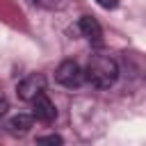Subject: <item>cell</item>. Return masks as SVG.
Returning a JSON list of instances; mask_svg holds the SVG:
<instances>
[{
    "instance_id": "6da1fadb",
    "label": "cell",
    "mask_w": 146,
    "mask_h": 146,
    "mask_svg": "<svg viewBox=\"0 0 146 146\" xmlns=\"http://www.w3.org/2000/svg\"><path fill=\"white\" fill-rule=\"evenodd\" d=\"M119 78V66L112 57L107 55H91L87 68H84V80L94 84L96 89H110Z\"/></svg>"
},
{
    "instance_id": "7a4b0ae2",
    "label": "cell",
    "mask_w": 146,
    "mask_h": 146,
    "mask_svg": "<svg viewBox=\"0 0 146 146\" xmlns=\"http://www.w3.org/2000/svg\"><path fill=\"white\" fill-rule=\"evenodd\" d=\"M55 80H57V84H62L66 89H75V87H80L84 82V71L80 68L78 62L64 59L55 71Z\"/></svg>"
},
{
    "instance_id": "3957f363",
    "label": "cell",
    "mask_w": 146,
    "mask_h": 146,
    "mask_svg": "<svg viewBox=\"0 0 146 146\" xmlns=\"http://www.w3.org/2000/svg\"><path fill=\"white\" fill-rule=\"evenodd\" d=\"M46 89V78L43 75H39V73H32V75H27V78H23L18 84H16V94H18V98L21 100H32L36 94H41Z\"/></svg>"
},
{
    "instance_id": "277c9868",
    "label": "cell",
    "mask_w": 146,
    "mask_h": 146,
    "mask_svg": "<svg viewBox=\"0 0 146 146\" xmlns=\"http://www.w3.org/2000/svg\"><path fill=\"white\" fill-rule=\"evenodd\" d=\"M30 103H32V116H34L36 121H43V123H52V121H55L57 110H55V105L50 103V98H48L43 91L36 94Z\"/></svg>"
},
{
    "instance_id": "5b68a950",
    "label": "cell",
    "mask_w": 146,
    "mask_h": 146,
    "mask_svg": "<svg viewBox=\"0 0 146 146\" xmlns=\"http://www.w3.org/2000/svg\"><path fill=\"white\" fill-rule=\"evenodd\" d=\"M78 27H80L82 36H84L89 43L103 46V30H100V25H98V21H96L94 16H82L80 23H78Z\"/></svg>"
},
{
    "instance_id": "8992f818",
    "label": "cell",
    "mask_w": 146,
    "mask_h": 146,
    "mask_svg": "<svg viewBox=\"0 0 146 146\" xmlns=\"http://www.w3.org/2000/svg\"><path fill=\"white\" fill-rule=\"evenodd\" d=\"M32 123H34V116H30V114H16V116L9 119L7 128H9L11 135H25L32 128Z\"/></svg>"
},
{
    "instance_id": "52a82bcc",
    "label": "cell",
    "mask_w": 146,
    "mask_h": 146,
    "mask_svg": "<svg viewBox=\"0 0 146 146\" xmlns=\"http://www.w3.org/2000/svg\"><path fill=\"white\" fill-rule=\"evenodd\" d=\"M32 2L41 9H59L64 5V0H32Z\"/></svg>"
},
{
    "instance_id": "ba28073f",
    "label": "cell",
    "mask_w": 146,
    "mask_h": 146,
    "mask_svg": "<svg viewBox=\"0 0 146 146\" xmlns=\"http://www.w3.org/2000/svg\"><path fill=\"white\" fill-rule=\"evenodd\" d=\"M36 141L39 144H62V137L59 135H46V137H39Z\"/></svg>"
},
{
    "instance_id": "9c48e42d",
    "label": "cell",
    "mask_w": 146,
    "mask_h": 146,
    "mask_svg": "<svg viewBox=\"0 0 146 146\" xmlns=\"http://www.w3.org/2000/svg\"><path fill=\"white\" fill-rule=\"evenodd\" d=\"M103 9H116L119 7V0H96Z\"/></svg>"
},
{
    "instance_id": "30bf717a",
    "label": "cell",
    "mask_w": 146,
    "mask_h": 146,
    "mask_svg": "<svg viewBox=\"0 0 146 146\" xmlns=\"http://www.w3.org/2000/svg\"><path fill=\"white\" fill-rule=\"evenodd\" d=\"M7 110H9V103H7V98H2V96H0V116H2Z\"/></svg>"
}]
</instances>
